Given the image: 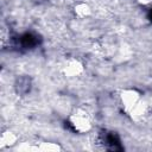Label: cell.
<instances>
[{
  "label": "cell",
  "mask_w": 152,
  "mask_h": 152,
  "mask_svg": "<svg viewBox=\"0 0 152 152\" xmlns=\"http://www.w3.org/2000/svg\"><path fill=\"white\" fill-rule=\"evenodd\" d=\"M71 125L74 128L81 133H84L90 129V121L84 113H76L71 118Z\"/></svg>",
  "instance_id": "cell-1"
},
{
  "label": "cell",
  "mask_w": 152,
  "mask_h": 152,
  "mask_svg": "<svg viewBox=\"0 0 152 152\" xmlns=\"http://www.w3.org/2000/svg\"><path fill=\"white\" fill-rule=\"evenodd\" d=\"M15 135H13L11 132H6L1 135V145L2 146H8V145H13L15 144Z\"/></svg>",
  "instance_id": "cell-2"
}]
</instances>
